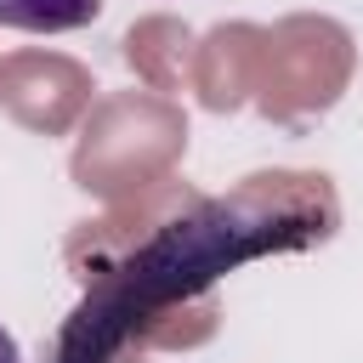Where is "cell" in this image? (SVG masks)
Wrapping results in <instances>:
<instances>
[{
  "label": "cell",
  "instance_id": "obj_2",
  "mask_svg": "<svg viewBox=\"0 0 363 363\" xmlns=\"http://www.w3.org/2000/svg\"><path fill=\"white\" fill-rule=\"evenodd\" d=\"M102 0H0V28H23V34H68L96 23Z\"/></svg>",
  "mask_w": 363,
  "mask_h": 363
},
{
  "label": "cell",
  "instance_id": "obj_3",
  "mask_svg": "<svg viewBox=\"0 0 363 363\" xmlns=\"http://www.w3.org/2000/svg\"><path fill=\"white\" fill-rule=\"evenodd\" d=\"M0 363H23V352H17V340L0 329Z\"/></svg>",
  "mask_w": 363,
  "mask_h": 363
},
{
  "label": "cell",
  "instance_id": "obj_1",
  "mask_svg": "<svg viewBox=\"0 0 363 363\" xmlns=\"http://www.w3.org/2000/svg\"><path fill=\"white\" fill-rule=\"evenodd\" d=\"M335 233V193L323 176L267 170L233 187L227 199H204L187 216L164 221L147 244H136L125 261H113L74 318L62 323L51 363H113V352L142 329L153 312L204 295L221 272L272 255V250H306Z\"/></svg>",
  "mask_w": 363,
  "mask_h": 363
}]
</instances>
